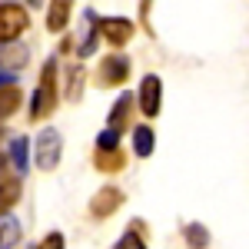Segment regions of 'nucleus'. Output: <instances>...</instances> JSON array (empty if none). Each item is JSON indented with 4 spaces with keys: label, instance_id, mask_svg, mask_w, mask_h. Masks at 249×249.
<instances>
[{
    "label": "nucleus",
    "instance_id": "2eb2a0df",
    "mask_svg": "<svg viewBox=\"0 0 249 249\" xmlns=\"http://www.w3.org/2000/svg\"><path fill=\"white\" fill-rule=\"evenodd\" d=\"M183 239H186L190 249H206L210 246V230L199 226V223H186V226H183Z\"/></svg>",
    "mask_w": 249,
    "mask_h": 249
},
{
    "label": "nucleus",
    "instance_id": "5701e85b",
    "mask_svg": "<svg viewBox=\"0 0 249 249\" xmlns=\"http://www.w3.org/2000/svg\"><path fill=\"white\" fill-rule=\"evenodd\" d=\"M150 10H153V0H140V20L146 30H150Z\"/></svg>",
    "mask_w": 249,
    "mask_h": 249
},
{
    "label": "nucleus",
    "instance_id": "412c9836",
    "mask_svg": "<svg viewBox=\"0 0 249 249\" xmlns=\"http://www.w3.org/2000/svg\"><path fill=\"white\" fill-rule=\"evenodd\" d=\"M113 249H146V243H143V239L136 236V230H133V232H123V236L116 239Z\"/></svg>",
    "mask_w": 249,
    "mask_h": 249
},
{
    "label": "nucleus",
    "instance_id": "a211bd4d",
    "mask_svg": "<svg viewBox=\"0 0 249 249\" xmlns=\"http://www.w3.org/2000/svg\"><path fill=\"white\" fill-rule=\"evenodd\" d=\"M80 83H83V67H73L67 77V96L70 100H80Z\"/></svg>",
    "mask_w": 249,
    "mask_h": 249
},
{
    "label": "nucleus",
    "instance_id": "20e7f679",
    "mask_svg": "<svg viewBox=\"0 0 249 249\" xmlns=\"http://www.w3.org/2000/svg\"><path fill=\"white\" fill-rule=\"evenodd\" d=\"M30 27V14L20 3H0V43L17 40L20 34H27Z\"/></svg>",
    "mask_w": 249,
    "mask_h": 249
},
{
    "label": "nucleus",
    "instance_id": "4468645a",
    "mask_svg": "<svg viewBox=\"0 0 249 249\" xmlns=\"http://www.w3.org/2000/svg\"><path fill=\"white\" fill-rule=\"evenodd\" d=\"M20 87L17 83H7V87H0V120H7V116H14L17 113V107H20Z\"/></svg>",
    "mask_w": 249,
    "mask_h": 249
},
{
    "label": "nucleus",
    "instance_id": "f03ea898",
    "mask_svg": "<svg viewBox=\"0 0 249 249\" xmlns=\"http://www.w3.org/2000/svg\"><path fill=\"white\" fill-rule=\"evenodd\" d=\"M60 156H63V136L53 126H43V133L34 140V163L37 170L53 173L60 166Z\"/></svg>",
    "mask_w": 249,
    "mask_h": 249
},
{
    "label": "nucleus",
    "instance_id": "9d476101",
    "mask_svg": "<svg viewBox=\"0 0 249 249\" xmlns=\"http://www.w3.org/2000/svg\"><path fill=\"white\" fill-rule=\"evenodd\" d=\"M70 10H73V0H50V10H47V30H50V34L67 30V23H70Z\"/></svg>",
    "mask_w": 249,
    "mask_h": 249
},
{
    "label": "nucleus",
    "instance_id": "393cba45",
    "mask_svg": "<svg viewBox=\"0 0 249 249\" xmlns=\"http://www.w3.org/2000/svg\"><path fill=\"white\" fill-rule=\"evenodd\" d=\"M7 83H14V70H3L0 67V87H7Z\"/></svg>",
    "mask_w": 249,
    "mask_h": 249
},
{
    "label": "nucleus",
    "instance_id": "39448f33",
    "mask_svg": "<svg viewBox=\"0 0 249 249\" xmlns=\"http://www.w3.org/2000/svg\"><path fill=\"white\" fill-rule=\"evenodd\" d=\"M96 27H100V37L110 47H126L136 34L133 20H126V17H103V20H96Z\"/></svg>",
    "mask_w": 249,
    "mask_h": 249
},
{
    "label": "nucleus",
    "instance_id": "6e6552de",
    "mask_svg": "<svg viewBox=\"0 0 249 249\" xmlns=\"http://www.w3.org/2000/svg\"><path fill=\"white\" fill-rule=\"evenodd\" d=\"M27 60H30V50L23 43H17V40L0 43V67L3 70H20V67H27Z\"/></svg>",
    "mask_w": 249,
    "mask_h": 249
},
{
    "label": "nucleus",
    "instance_id": "dca6fc26",
    "mask_svg": "<svg viewBox=\"0 0 249 249\" xmlns=\"http://www.w3.org/2000/svg\"><path fill=\"white\" fill-rule=\"evenodd\" d=\"M17 199H20V176H10V179L0 183V213L17 206Z\"/></svg>",
    "mask_w": 249,
    "mask_h": 249
},
{
    "label": "nucleus",
    "instance_id": "f3484780",
    "mask_svg": "<svg viewBox=\"0 0 249 249\" xmlns=\"http://www.w3.org/2000/svg\"><path fill=\"white\" fill-rule=\"evenodd\" d=\"M96 43H100V27H96L93 20H90V30H87V40L80 43V57H93V50H96Z\"/></svg>",
    "mask_w": 249,
    "mask_h": 249
},
{
    "label": "nucleus",
    "instance_id": "6ab92c4d",
    "mask_svg": "<svg viewBox=\"0 0 249 249\" xmlns=\"http://www.w3.org/2000/svg\"><path fill=\"white\" fill-rule=\"evenodd\" d=\"M116 146H120V133H116V130H110V126L96 136V150H116Z\"/></svg>",
    "mask_w": 249,
    "mask_h": 249
},
{
    "label": "nucleus",
    "instance_id": "ddd939ff",
    "mask_svg": "<svg viewBox=\"0 0 249 249\" xmlns=\"http://www.w3.org/2000/svg\"><path fill=\"white\" fill-rule=\"evenodd\" d=\"M133 150H136V156H143V160L156 150V133H153L150 123H143V126L133 130Z\"/></svg>",
    "mask_w": 249,
    "mask_h": 249
},
{
    "label": "nucleus",
    "instance_id": "9b49d317",
    "mask_svg": "<svg viewBox=\"0 0 249 249\" xmlns=\"http://www.w3.org/2000/svg\"><path fill=\"white\" fill-rule=\"evenodd\" d=\"M93 166L100 173H120L126 166V153L116 146V150H96L93 153Z\"/></svg>",
    "mask_w": 249,
    "mask_h": 249
},
{
    "label": "nucleus",
    "instance_id": "aec40b11",
    "mask_svg": "<svg viewBox=\"0 0 249 249\" xmlns=\"http://www.w3.org/2000/svg\"><path fill=\"white\" fill-rule=\"evenodd\" d=\"M14 239H20V226L7 219V223L0 226V246H14Z\"/></svg>",
    "mask_w": 249,
    "mask_h": 249
},
{
    "label": "nucleus",
    "instance_id": "b1692460",
    "mask_svg": "<svg viewBox=\"0 0 249 249\" xmlns=\"http://www.w3.org/2000/svg\"><path fill=\"white\" fill-rule=\"evenodd\" d=\"M3 179H10V160L7 156H0V183Z\"/></svg>",
    "mask_w": 249,
    "mask_h": 249
},
{
    "label": "nucleus",
    "instance_id": "423d86ee",
    "mask_svg": "<svg viewBox=\"0 0 249 249\" xmlns=\"http://www.w3.org/2000/svg\"><path fill=\"white\" fill-rule=\"evenodd\" d=\"M130 80V57L123 53H110L100 63V83L103 87H123Z\"/></svg>",
    "mask_w": 249,
    "mask_h": 249
},
{
    "label": "nucleus",
    "instance_id": "a878e982",
    "mask_svg": "<svg viewBox=\"0 0 249 249\" xmlns=\"http://www.w3.org/2000/svg\"><path fill=\"white\" fill-rule=\"evenodd\" d=\"M0 140H3V130H0Z\"/></svg>",
    "mask_w": 249,
    "mask_h": 249
},
{
    "label": "nucleus",
    "instance_id": "1a4fd4ad",
    "mask_svg": "<svg viewBox=\"0 0 249 249\" xmlns=\"http://www.w3.org/2000/svg\"><path fill=\"white\" fill-rule=\"evenodd\" d=\"M133 100H136V96H133V93H126V90L116 96V103L110 107V120H107V126H110V130H116V133H120V130L130 123V113H133Z\"/></svg>",
    "mask_w": 249,
    "mask_h": 249
},
{
    "label": "nucleus",
    "instance_id": "4be33fe9",
    "mask_svg": "<svg viewBox=\"0 0 249 249\" xmlns=\"http://www.w3.org/2000/svg\"><path fill=\"white\" fill-rule=\"evenodd\" d=\"M37 249H67V243H63V232H47V236H43V243H40Z\"/></svg>",
    "mask_w": 249,
    "mask_h": 249
},
{
    "label": "nucleus",
    "instance_id": "7ed1b4c3",
    "mask_svg": "<svg viewBox=\"0 0 249 249\" xmlns=\"http://www.w3.org/2000/svg\"><path fill=\"white\" fill-rule=\"evenodd\" d=\"M136 103H140V113L146 116V120L160 116V110H163V80L156 77V73H146V77L140 80Z\"/></svg>",
    "mask_w": 249,
    "mask_h": 249
},
{
    "label": "nucleus",
    "instance_id": "f257e3e1",
    "mask_svg": "<svg viewBox=\"0 0 249 249\" xmlns=\"http://www.w3.org/2000/svg\"><path fill=\"white\" fill-rule=\"evenodd\" d=\"M57 110V60H47L40 70V83L30 100V123H40L43 116Z\"/></svg>",
    "mask_w": 249,
    "mask_h": 249
},
{
    "label": "nucleus",
    "instance_id": "0eeeda50",
    "mask_svg": "<svg viewBox=\"0 0 249 249\" xmlns=\"http://www.w3.org/2000/svg\"><path fill=\"white\" fill-rule=\"evenodd\" d=\"M120 206H123V190H120V186H103V190H96V196L90 199V216H93V219H107V216H113Z\"/></svg>",
    "mask_w": 249,
    "mask_h": 249
},
{
    "label": "nucleus",
    "instance_id": "f8f14e48",
    "mask_svg": "<svg viewBox=\"0 0 249 249\" xmlns=\"http://www.w3.org/2000/svg\"><path fill=\"white\" fill-rule=\"evenodd\" d=\"M10 166L17 170V176L20 173H27V163H30V140L27 136H14V143H10Z\"/></svg>",
    "mask_w": 249,
    "mask_h": 249
}]
</instances>
